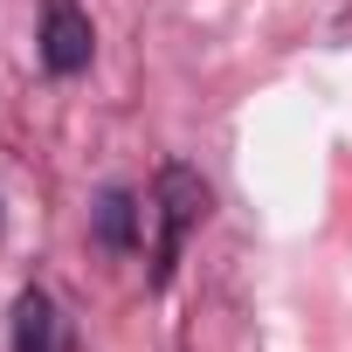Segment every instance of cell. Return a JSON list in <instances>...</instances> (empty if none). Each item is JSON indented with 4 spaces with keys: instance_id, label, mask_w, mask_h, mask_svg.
Listing matches in <instances>:
<instances>
[{
    "instance_id": "cell-2",
    "label": "cell",
    "mask_w": 352,
    "mask_h": 352,
    "mask_svg": "<svg viewBox=\"0 0 352 352\" xmlns=\"http://www.w3.org/2000/svg\"><path fill=\"white\" fill-rule=\"evenodd\" d=\"M42 69L49 76H76V69H90V56H97V35H90V14L76 8V0H42Z\"/></svg>"
},
{
    "instance_id": "cell-4",
    "label": "cell",
    "mask_w": 352,
    "mask_h": 352,
    "mask_svg": "<svg viewBox=\"0 0 352 352\" xmlns=\"http://www.w3.org/2000/svg\"><path fill=\"white\" fill-rule=\"evenodd\" d=\"M90 228H97V242H104V249H131V242H138V228H145L138 194H131V187H104V201H97Z\"/></svg>"
},
{
    "instance_id": "cell-3",
    "label": "cell",
    "mask_w": 352,
    "mask_h": 352,
    "mask_svg": "<svg viewBox=\"0 0 352 352\" xmlns=\"http://www.w3.org/2000/svg\"><path fill=\"white\" fill-rule=\"evenodd\" d=\"M14 352H69V324H63L49 290H21L14 297Z\"/></svg>"
},
{
    "instance_id": "cell-1",
    "label": "cell",
    "mask_w": 352,
    "mask_h": 352,
    "mask_svg": "<svg viewBox=\"0 0 352 352\" xmlns=\"http://www.w3.org/2000/svg\"><path fill=\"white\" fill-rule=\"evenodd\" d=\"M152 214H159V249H152V283L173 276V263H180V242L208 221V180L194 166H166L159 187H152Z\"/></svg>"
}]
</instances>
